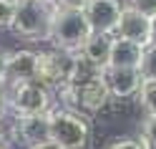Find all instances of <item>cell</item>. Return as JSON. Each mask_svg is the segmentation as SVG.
<instances>
[{"label":"cell","mask_w":156,"mask_h":149,"mask_svg":"<svg viewBox=\"0 0 156 149\" xmlns=\"http://www.w3.org/2000/svg\"><path fill=\"white\" fill-rule=\"evenodd\" d=\"M13 139L20 142V144H25L28 149H48V147H53L48 114L15 119V121H13Z\"/></svg>","instance_id":"obj_6"},{"label":"cell","mask_w":156,"mask_h":149,"mask_svg":"<svg viewBox=\"0 0 156 149\" xmlns=\"http://www.w3.org/2000/svg\"><path fill=\"white\" fill-rule=\"evenodd\" d=\"M53 10H83L88 0H48Z\"/></svg>","instance_id":"obj_18"},{"label":"cell","mask_w":156,"mask_h":149,"mask_svg":"<svg viewBox=\"0 0 156 149\" xmlns=\"http://www.w3.org/2000/svg\"><path fill=\"white\" fill-rule=\"evenodd\" d=\"M3 111H5V94L0 91V121H3Z\"/></svg>","instance_id":"obj_22"},{"label":"cell","mask_w":156,"mask_h":149,"mask_svg":"<svg viewBox=\"0 0 156 149\" xmlns=\"http://www.w3.org/2000/svg\"><path fill=\"white\" fill-rule=\"evenodd\" d=\"M5 68H8V58L5 53H0V91L5 88Z\"/></svg>","instance_id":"obj_20"},{"label":"cell","mask_w":156,"mask_h":149,"mask_svg":"<svg viewBox=\"0 0 156 149\" xmlns=\"http://www.w3.org/2000/svg\"><path fill=\"white\" fill-rule=\"evenodd\" d=\"M108 149H146V144L141 139H119V142L111 144Z\"/></svg>","instance_id":"obj_19"},{"label":"cell","mask_w":156,"mask_h":149,"mask_svg":"<svg viewBox=\"0 0 156 149\" xmlns=\"http://www.w3.org/2000/svg\"><path fill=\"white\" fill-rule=\"evenodd\" d=\"M5 101L10 104V109L15 111V119L20 116H43L51 111L53 96L51 88L38 84V81H18L3 88Z\"/></svg>","instance_id":"obj_3"},{"label":"cell","mask_w":156,"mask_h":149,"mask_svg":"<svg viewBox=\"0 0 156 149\" xmlns=\"http://www.w3.org/2000/svg\"><path fill=\"white\" fill-rule=\"evenodd\" d=\"M35 3H48V0H35Z\"/></svg>","instance_id":"obj_24"},{"label":"cell","mask_w":156,"mask_h":149,"mask_svg":"<svg viewBox=\"0 0 156 149\" xmlns=\"http://www.w3.org/2000/svg\"><path fill=\"white\" fill-rule=\"evenodd\" d=\"M18 0H0V28H13Z\"/></svg>","instance_id":"obj_15"},{"label":"cell","mask_w":156,"mask_h":149,"mask_svg":"<svg viewBox=\"0 0 156 149\" xmlns=\"http://www.w3.org/2000/svg\"><path fill=\"white\" fill-rule=\"evenodd\" d=\"M0 149H8V144H0Z\"/></svg>","instance_id":"obj_23"},{"label":"cell","mask_w":156,"mask_h":149,"mask_svg":"<svg viewBox=\"0 0 156 149\" xmlns=\"http://www.w3.org/2000/svg\"><path fill=\"white\" fill-rule=\"evenodd\" d=\"M71 53L61 51H35V81L43 86H61L68 73Z\"/></svg>","instance_id":"obj_7"},{"label":"cell","mask_w":156,"mask_h":149,"mask_svg":"<svg viewBox=\"0 0 156 149\" xmlns=\"http://www.w3.org/2000/svg\"><path fill=\"white\" fill-rule=\"evenodd\" d=\"M8 68H5V86L18 84V81H35V51H20L5 53Z\"/></svg>","instance_id":"obj_10"},{"label":"cell","mask_w":156,"mask_h":149,"mask_svg":"<svg viewBox=\"0 0 156 149\" xmlns=\"http://www.w3.org/2000/svg\"><path fill=\"white\" fill-rule=\"evenodd\" d=\"M48 124H51L53 149H86L91 142V126L78 111L51 109L48 111Z\"/></svg>","instance_id":"obj_1"},{"label":"cell","mask_w":156,"mask_h":149,"mask_svg":"<svg viewBox=\"0 0 156 149\" xmlns=\"http://www.w3.org/2000/svg\"><path fill=\"white\" fill-rule=\"evenodd\" d=\"M116 38H123V41H131L141 48L151 46V18H146L141 13L131 10L129 5H123L119 25H116Z\"/></svg>","instance_id":"obj_8"},{"label":"cell","mask_w":156,"mask_h":149,"mask_svg":"<svg viewBox=\"0 0 156 149\" xmlns=\"http://www.w3.org/2000/svg\"><path fill=\"white\" fill-rule=\"evenodd\" d=\"M141 58H144V48L141 46L113 35L111 53H108V68H133V71H139Z\"/></svg>","instance_id":"obj_11"},{"label":"cell","mask_w":156,"mask_h":149,"mask_svg":"<svg viewBox=\"0 0 156 149\" xmlns=\"http://www.w3.org/2000/svg\"><path fill=\"white\" fill-rule=\"evenodd\" d=\"M129 8L146 18H156V0H129Z\"/></svg>","instance_id":"obj_17"},{"label":"cell","mask_w":156,"mask_h":149,"mask_svg":"<svg viewBox=\"0 0 156 149\" xmlns=\"http://www.w3.org/2000/svg\"><path fill=\"white\" fill-rule=\"evenodd\" d=\"M136 96H139L144 111L149 116H156V81H141V88Z\"/></svg>","instance_id":"obj_13"},{"label":"cell","mask_w":156,"mask_h":149,"mask_svg":"<svg viewBox=\"0 0 156 149\" xmlns=\"http://www.w3.org/2000/svg\"><path fill=\"white\" fill-rule=\"evenodd\" d=\"M141 142L146 149H156V116H149L141 124Z\"/></svg>","instance_id":"obj_16"},{"label":"cell","mask_w":156,"mask_h":149,"mask_svg":"<svg viewBox=\"0 0 156 149\" xmlns=\"http://www.w3.org/2000/svg\"><path fill=\"white\" fill-rule=\"evenodd\" d=\"M91 38V28L86 23L83 10H53L48 41L61 53H78Z\"/></svg>","instance_id":"obj_2"},{"label":"cell","mask_w":156,"mask_h":149,"mask_svg":"<svg viewBox=\"0 0 156 149\" xmlns=\"http://www.w3.org/2000/svg\"><path fill=\"white\" fill-rule=\"evenodd\" d=\"M121 10V0H88L83 8V15L91 28V35H113Z\"/></svg>","instance_id":"obj_5"},{"label":"cell","mask_w":156,"mask_h":149,"mask_svg":"<svg viewBox=\"0 0 156 149\" xmlns=\"http://www.w3.org/2000/svg\"><path fill=\"white\" fill-rule=\"evenodd\" d=\"M106 86H108L111 99H131L141 88V73L133 68H106L103 71Z\"/></svg>","instance_id":"obj_9"},{"label":"cell","mask_w":156,"mask_h":149,"mask_svg":"<svg viewBox=\"0 0 156 149\" xmlns=\"http://www.w3.org/2000/svg\"><path fill=\"white\" fill-rule=\"evenodd\" d=\"M111 41L113 35H91L88 41L83 43V48L78 53H81L88 63H93L96 68H101L106 71L108 68V53H111Z\"/></svg>","instance_id":"obj_12"},{"label":"cell","mask_w":156,"mask_h":149,"mask_svg":"<svg viewBox=\"0 0 156 149\" xmlns=\"http://www.w3.org/2000/svg\"><path fill=\"white\" fill-rule=\"evenodd\" d=\"M139 73H141L144 81H156V46L144 48V58H141Z\"/></svg>","instance_id":"obj_14"},{"label":"cell","mask_w":156,"mask_h":149,"mask_svg":"<svg viewBox=\"0 0 156 149\" xmlns=\"http://www.w3.org/2000/svg\"><path fill=\"white\" fill-rule=\"evenodd\" d=\"M53 20L51 3H35V0H18L15 20L10 31L25 41H48Z\"/></svg>","instance_id":"obj_4"},{"label":"cell","mask_w":156,"mask_h":149,"mask_svg":"<svg viewBox=\"0 0 156 149\" xmlns=\"http://www.w3.org/2000/svg\"><path fill=\"white\" fill-rule=\"evenodd\" d=\"M151 46H156V18H151Z\"/></svg>","instance_id":"obj_21"},{"label":"cell","mask_w":156,"mask_h":149,"mask_svg":"<svg viewBox=\"0 0 156 149\" xmlns=\"http://www.w3.org/2000/svg\"><path fill=\"white\" fill-rule=\"evenodd\" d=\"M48 149H53V147H48Z\"/></svg>","instance_id":"obj_25"}]
</instances>
